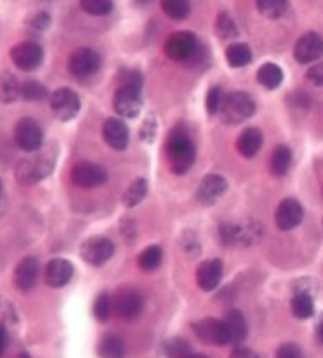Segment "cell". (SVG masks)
Masks as SVG:
<instances>
[{"label":"cell","instance_id":"cell-1","mask_svg":"<svg viewBox=\"0 0 323 358\" xmlns=\"http://www.w3.org/2000/svg\"><path fill=\"white\" fill-rule=\"evenodd\" d=\"M57 148L56 145L48 146L44 150H38L34 155L23 159L16 167L17 182L24 186L37 185L42 179H45L56 167Z\"/></svg>","mask_w":323,"mask_h":358},{"label":"cell","instance_id":"cell-2","mask_svg":"<svg viewBox=\"0 0 323 358\" xmlns=\"http://www.w3.org/2000/svg\"><path fill=\"white\" fill-rule=\"evenodd\" d=\"M165 155H167L168 167L174 174L181 176V174L188 173L192 169L193 162H195V145L186 134L182 127H175L174 131L168 134L167 143H165Z\"/></svg>","mask_w":323,"mask_h":358},{"label":"cell","instance_id":"cell-3","mask_svg":"<svg viewBox=\"0 0 323 358\" xmlns=\"http://www.w3.org/2000/svg\"><path fill=\"white\" fill-rule=\"evenodd\" d=\"M256 101L247 92L235 91L222 98L221 110H219L217 115L221 117L222 124L236 125L249 120L256 113Z\"/></svg>","mask_w":323,"mask_h":358},{"label":"cell","instance_id":"cell-4","mask_svg":"<svg viewBox=\"0 0 323 358\" xmlns=\"http://www.w3.org/2000/svg\"><path fill=\"white\" fill-rule=\"evenodd\" d=\"M164 51L168 59L178 63H193L200 56V42L193 31H175L167 37Z\"/></svg>","mask_w":323,"mask_h":358},{"label":"cell","instance_id":"cell-5","mask_svg":"<svg viewBox=\"0 0 323 358\" xmlns=\"http://www.w3.org/2000/svg\"><path fill=\"white\" fill-rule=\"evenodd\" d=\"M111 304H113V311L122 320L131 322L143 313L145 298L134 287H120L111 298Z\"/></svg>","mask_w":323,"mask_h":358},{"label":"cell","instance_id":"cell-6","mask_svg":"<svg viewBox=\"0 0 323 358\" xmlns=\"http://www.w3.org/2000/svg\"><path fill=\"white\" fill-rule=\"evenodd\" d=\"M143 89L129 87V85H118L115 91L111 105L120 117L134 119L139 115L143 108Z\"/></svg>","mask_w":323,"mask_h":358},{"label":"cell","instance_id":"cell-7","mask_svg":"<svg viewBox=\"0 0 323 358\" xmlns=\"http://www.w3.org/2000/svg\"><path fill=\"white\" fill-rule=\"evenodd\" d=\"M14 141L24 152L35 153L44 145V132L37 120L24 117L14 127Z\"/></svg>","mask_w":323,"mask_h":358},{"label":"cell","instance_id":"cell-8","mask_svg":"<svg viewBox=\"0 0 323 358\" xmlns=\"http://www.w3.org/2000/svg\"><path fill=\"white\" fill-rule=\"evenodd\" d=\"M192 329L196 338L202 339L207 345H231V339H229V332L224 320H219V318H202V320L193 322Z\"/></svg>","mask_w":323,"mask_h":358},{"label":"cell","instance_id":"cell-9","mask_svg":"<svg viewBox=\"0 0 323 358\" xmlns=\"http://www.w3.org/2000/svg\"><path fill=\"white\" fill-rule=\"evenodd\" d=\"M101 68V58L96 51L89 48H80L73 51L68 58V70L77 78H89L98 73Z\"/></svg>","mask_w":323,"mask_h":358},{"label":"cell","instance_id":"cell-10","mask_svg":"<svg viewBox=\"0 0 323 358\" xmlns=\"http://www.w3.org/2000/svg\"><path fill=\"white\" fill-rule=\"evenodd\" d=\"M115 254V243L106 237H91L80 247V257L91 266H103Z\"/></svg>","mask_w":323,"mask_h":358},{"label":"cell","instance_id":"cell-11","mask_svg":"<svg viewBox=\"0 0 323 358\" xmlns=\"http://www.w3.org/2000/svg\"><path fill=\"white\" fill-rule=\"evenodd\" d=\"M51 110L57 120L68 122L80 112V98L75 91L68 87H61L51 94Z\"/></svg>","mask_w":323,"mask_h":358},{"label":"cell","instance_id":"cell-12","mask_svg":"<svg viewBox=\"0 0 323 358\" xmlns=\"http://www.w3.org/2000/svg\"><path fill=\"white\" fill-rule=\"evenodd\" d=\"M10 59L16 64L20 70L23 71H34L37 70L38 66L44 61V51H42L41 45L37 42H21V44H16L9 52Z\"/></svg>","mask_w":323,"mask_h":358},{"label":"cell","instance_id":"cell-13","mask_svg":"<svg viewBox=\"0 0 323 358\" xmlns=\"http://www.w3.org/2000/svg\"><path fill=\"white\" fill-rule=\"evenodd\" d=\"M71 182L78 188H96L106 182V171L92 162H78L71 167Z\"/></svg>","mask_w":323,"mask_h":358},{"label":"cell","instance_id":"cell-14","mask_svg":"<svg viewBox=\"0 0 323 358\" xmlns=\"http://www.w3.org/2000/svg\"><path fill=\"white\" fill-rule=\"evenodd\" d=\"M323 56V37L320 34H304L294 45V58L301 64H310Z\"/></svg>","mask_w":323,"mask_h":358},{"label":"cell","instance_id":"cell-15","mask_svg":"<svg viewBox=\"0 0 323 358\" xmlns=\"http://www.w3.org/2000/svg\"><path fill=\"white\" fill-rule=\"evenodd\" d=\"M303 217H304L303 206H301L296 199L282 200L280 206L276 207L275 221H276V227H278L282 231H290L296 227H299Z\"/></svg>","mask_w":323,"mask_h":358},{"label":"cell","instance_id":"cell-16","mask_svg":"<svg viewBox=\"0 0 323 358\" xmlns=\"http://www.w3.org/2000/svg\"><path fill=\"white\" fill-rule=\"evenodd\" d=\"M228 189V181L219 174H207L196 189V200L202 206H214Z\"/></svg>","mask_w":323,"mask_h":358},{"label":"cell","instance_id":"cell-17","mask_svg":"<svg viewBox=\"0 0 323 358\" xmlns=\"http://www.w3.org/2000/svg\"><path fill=\"white\" fill-rule=\"evenodd\" d=\"M222 273H224V266L221 259L214 257V259L203 261L196 268V284L202 291H214L221 284Z\"/></svg>","mask_w":323,"mask_h":358},{"label":"cell","instance_id":"cell-18","mask_svg":"<svg viewBox=\"0 0 323 358\" xmlns=\"http://www.w3.org/2000/svg\"><path fill=\"white\" fill-rule=\"evenodd\" d=\"M75 273L73 264L63 257H54L45 266V284L52 289H61L71 280Z\"/></svg>","mask_w":323,"mask_h":358},{"label":"cell","instance_id":"cell-19","mask_svg":"<svg viewBox=\"0 0 323 358\" xmlns=\"http://www.w3.org/2000/svg\"><path fill=\"white\" fill-rule=\"evenodd\" d=\"M38 271H41V266H38V261L35 257L21 259L14 270V285H16L17 291H31L37 284Z\"/></svg>","mask_w":323,"mask_h":358},{"label":"cell","instance_id":"cell-20","mask_svg":"<svg viewBox=\"0 0 323 358\" xmlns=\"http://www.w3.org/2000/svg\"><path fill=\"white\" fill-rule=\"evenodd\" d=\"M103 138H105L108 146L122 152V150L127 148L129 145L127 125L118 119H108L105 122V125H103Z\"/></svg>","mask_w":323,"mask_h":358},{"label":"cell","instance_id":"cell-21","mask_svg":"<svg viewBox=\"0 0 323 358\" xmlns=\"http://www.w3.org/2000/svg\"><path fill=\"white\" fill-rule=\"evenodd\" d=\"M263 148V132L256 127H249L240 134L238 141H236V150L245 159H252L259 153Z\"/></svg>","mask_w":323,"mask_h":358},{"label":"cell","instance_id":"cell-22","mask_svg":"<svg viewBox=\"0 0 323 358\" xmlns=\"http://www.w3.org/2000/svg\"><path fill=\"white\" fill-rule=\"evenodd\" d=\"M290 164H292V152H290L289 146H276L269 157V173L276 178L285 176L290 169Z\"/></svg>","mask_w":323,"mask_h":358},{"label":"cell","instance_id":"cell-23","mask_svg":"<svg viewBox=\"0 0 323 358\" xmlns=\"http://www.w3.org/2000/svg\"><path fill=\"white\" fill-rule=\"evenodd\" d=\"M222 320H224L226 327H228L231 345H238V343H242L247 338V322L243 318L242 311L229 310Z\"/></svg>","mask_w":323,"mask_h":358},{"label":"cell","instance_id":"cell-24","mask_svg":"<svg viewBox=\"0 0 323 358\" xmlns=\"http://www.w3.org/2000/svg\"><path fill=\"white\" fill-rule=\"evenodd\" d=\"M98 355L99 358H125V345L120 336H103L98 345Z\"/></svg>","mask_w":323,"mask_h":358},{"label":"cell","instance_id":"cell-25","mask_svg":"<svg viewBox=\"0 0 323 358\" xmlns=\"http://www.w3.org/2000/svg\"><path fill=\"white\" fill-rule=\"evenodd\" d=\"M257 82H259L263 87L269 89H278L283 82V71L282 68L276 63H264L263 66L257 70Z\"/></svg>","mask_w":323,"mask_h":358},{"label":"cell","instance_id":"cell-26","mask_svg":"<svg viewBox=\"0 0 323 358\" xmlns=\"http://www.w3.org/2000/svg\"><path fill=\"white\" fill-rule=\"evenodd\" d=\"M290 310H292L294 317L301 318V320H306V318L313 317L315 304H313V298H311L310 292H306V291L296 292L292 301H290Z\"/></svg>","mask_w":323,"mask_h":358},{"label":"cell","instance_id":"cell-27","mask_svg":"<svg viewBox=\"0 0 323 358\" xmlns=\"http://www.w3.org/2000/svg\"><path fill=\"white\" fill-rule=\"evenodd\" d=\"M21 98V84L9 71H0V101L10 103Z\"/></svg>","mask_w":323,"mask_h":358},{"label":"cell","instance_id":"cell-28","mask_svg":"<svg viewBox=\"0 0 323 358\" xmlns=\"http://www.w3.org/2000/svg\"><path fill=\"white\" fill-rule=\"evenodd\" d=\"M226 61L231 68H243L252 61V51L247 44H231L226 49Z\"/></svg>","mask_w":323,"mask_h":358},{"label":"cell","instance_id":"cell-29","mask_svg":"<svg viewBox=\"0 0 323 358\" xmlns=\"http://www.w3.org/2000/svg\"><path fill=\"white\" fill-rule=\"evenodd\" d=\"M162 249L159 245H150L138 256V266L143 271H153L162 264Z\"/></svg>","mask_w":323,"mask_h":358},{"label":"cell","instance_id":"cell-30","mask_svg":"<svg viewBox=\"0 0 323 358\" xmlns=\"http://www.w3.org/2000/svg\"><path fill=\"white\" fill-rule=\"evenodd\" d=\"M256 7L264 17H268V20H276V17H282L283 14L287 13L289 3H287L285 0H257Z\"/></svg>","mask_w":323,"mask_h":358},{"label":"cell","instance_id":"cell-31","mask_svg":"<svg viewBox=\"0 0 323 358\" xmlns=\"http://www.w3.org/2000/svg\"><path fill=\"white\" fill-rule=\"evenodd\" d=\"M148 193V181L146 179H136L131 186L127 188V192L124 193V203L127 207H136Z\"/></svg>","mask_w":323,"mask_h":358},{"label":"cell","instance_id":"cell-32","mask_svg":"<svg viewBox=\"0 0 323 358\" xmlns=\"http://www.w3.org/2000/svg\"><path fill=\"white\" fill-rule=\"evenodd\" d=\"M215 34L219 35V38H236L240 35L238 27L233 21V17L228 13H221L215 20Z\"/></svg>","mask_w":323,"mask_h":358},{"label":"cell","instance_id":"cell-33","mask_svg":"<svg viewBox=\"0 0 323 358\" xmlns=\"http://www.w3.org/2000/svg\"><path fill=\"white\" fill-rule=\"evenodd\" d=\"M162 9H164V13L171 20L182 21L189 16L192 7H189V2H185V0H164L162 2Z\"/></svg>","mask_w":323,"mask_h":358},{"label":"cell","instance_id":"cell-34","mask_svg":"<svg viewBox=\"0 0 323 358\" xmlns=\"http://www.w3.org/2000/svg\"><path fill=\"white\" fill-rule=\"evenodd\" d=\"M49 91L44 84L37 80H28L21 84V98L27 101H42L48 98Z\"/></svg>","mask_w":323,"mask_h":358},{"label":"cell","instance_id":"cell-35","mask_svg":"<svg viewBox=\"0 0 323 358\" xmlns=\"http://www.w3.org/2000/svg\"><path fill=\"white\" fill-rule=\"evenodd\" d=\"M164 353L167 358H188L192 355V348L181 338H172L164 343Z\"/></svg>","mask_w":323,"mask_h":358},{"label":"cell","instance_id":"cell-36","mask_svg":"<svg viewBox=\"0 0 323 358\" xmlns=\"http://www.w3.org/2000/svg\"><path fill=\"white\" fill-rule=\"evenodd\" d=\"M80 7L91 16H106L113 10L111 0H82Z\"/></svg>","mask_w":323,"mask_h":358},{"label":"cell","instance_id":"cell-37","mask_svg":"<svg viewBox=\"0 0 323 358\" xmlns=\"http://www.w3.org/2000/svg\"><path fill=\"white\" fill-rule=\"evenodd\" d=\"M113 311V304H111V298L108 292H101L94 301V306H92V313H94L96 320L98 322H106L110 318V313Z\"/></svg>","mask_w":323,"mask_h":358},{"label":"cell","instance_id":"cell-38","mask_svg":"<svg viewBox=\"0 0 323 358\" xmlns=\"http://www.w3.org/2000/svg\"><path fill=\"white\" fill-rule=\"evenodd\" d=\"M117 78L118 85H129V87L143 89V84H145V77H143L141 71L138 70H122Z\"/></svg>","mask_w":323,"mask_h":358},{"label":"cell","instance_id":"cell-39","mask_svg":"<svg viewBox=\"0 0 323 358\" xmlns=\"http://www.w3.org/2000/svg\"><path fill=\"white\" fill-rule=\"evenodd\" d=\"M222 98H224V96H222L221 87L214 85V87L209 89V92H207V98H206V108H207V113H209V115H217L219 110H221Z\"/></svg>","mask_w":323,"mask_h":358},{"label":"cell","instance_id":"cell-40","mask_svg":"<svg viewBox=\"0 0 323 358\" xmlns=\"http://www.w3.org/2000/svg\"><path fill=\"white\" fill-rule=\"evenodd\" d=\"M276 358H304V353L294 343H285L276 350Z\"/></svg>","mask_w":323,"mask_h":358},{"label":"cell","instance_id":"cell-41","mask_svg":"<svg viewBox=\"0 0 323 358\" xmlns=\"http://www.w3.org/2000/svg\"><path fill=\"white\" fill-rule=\"evenodd\" d=\"M157 120L155 117L150 115L148 119L145 120V124L141 125V139L146 143H152L153 139H155V134H157Z\"/></svg>","mask_w":323,"mask_h":358},{"label":"cell","instance_id":"cell-42","mask_svg":"<svg viewBox=\"0 0 323 358\" xmlns=\"http://www.w3.org/2000/svg\"><path fill=\"white\" fill-rule=\"evenodd\" d=\"M306 78L311 82V84L318 85V87H323V63L313 64V66L308 70Z\"/></svg>","mask_w":323,"mask_h":358},{"label":"cell","instance_id":"cell-43","mask_svg":"<svg viewBox=\"0 0 323 358\" xmlns=\"http://www.w3.org/2000/svg\"><path fill=\"white\" fill-rule=\"evenodd\" d=\"M30 24L34 28H37V30H45V28L51 24V16H49L48 13H44V10H42V13L34 14V17L30 20Z\"/></svg>","mask_w":323,"mask_h":358},{"label":"cell","instance_id":"cell-44","mask_svg":"<svg viewBox=\"0 0 323 358\" xmlns=\"http://www.w3.org/2000/svg\"><path fill=\"white\" fill-rule=\"evenodd\" d=\"M229 358H259V357H257V353H254L252 350L249 348H236Z\"/></svg>","mask_w":323,"mask_h":358},{"label":"cell","instance_id":"cell-45","mask_svg":"<svg viewBox=\"0 0 323 358\" xmlns=\"http://www.w3.org/2000/svg\"><path fill=\"white\" fill-rule=\"evenodd\" d=\"M6 346H7V331L2 324H0V357L3 355L6 352Z\"/></svg>","mask_w":323,"mask_h":358},{"label":"cell","instance_id":"cell-46","mask_svg":"<svg viewBox=\"0 0 323 358\" xmlns=\"http://www.w3.org/2000/svg\"><path fill=\"white\" fill-rule=\"evenodd\" d=\"M317 339L323 345V317L320 318V322H318L317 325Z\"/></svg>","mask_w":323,"mask_h":358},{"label":"cell","instance_id":"cell-47","mask_svg":"<svg viewBox=\"0 0 323 358\" xmlns=\"http://www.w3.org/2000/svg\"><path fill=\"white\" fill-rule=\"evenodd\" d=\"M188 358H209V357L202 355V353H192V355H189Z\"/></svg>","mask_w":323,"mask_h":358},{"label":"cell","instance_id":"cell-48","mask_svg":"<svg viewBox=\"0 0 323 358\" xmlns=\"http://www.w3.org/2000/svg\"><path fill=\"white\" fill-rule=\"evenodd\" d=\"M20 358H30V355H27V353H21Z\"/></svg>","mask_w":323,"mask_h":358},{"label":"cell","instance_id":"cell-49","mask_svg":"<svg viewBox=\"0 0 323 358\" xmlns=\"http://www.w3.org/2000/svg\"><path fill=\"white\" fill-rule=\"evenodd\" d=\"M0 195H2V181H0Z\"/></svg>","mask_w":323,"mask_h":358}]
</instances>
